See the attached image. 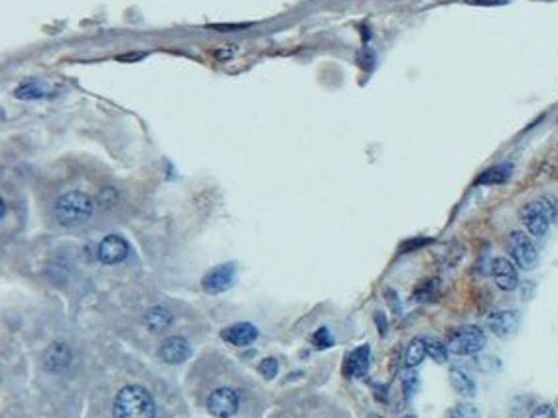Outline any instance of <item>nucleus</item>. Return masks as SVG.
<instances>
[{
    "label": "nucleus",
    "mask_w": 558,
    "mask_h": 418,
    "mask_svg": "<svg viewBox=\"0 0 558 418\" xmlns=\"http://www.w3.org/2000/svg\"><path fill=\"white\" fill-rule=\"evenodd\" d=\"M334 343V340H332V335H329V332H327L326 328H320L318 332L314 333V345L318 347V350H326V347H329Z\"/></svg>",
    "instance_id": "obj_24"
},
{
    "label": "nucleus",
    "mask_w": 558,
    "mask_h": 418,
    "mask_svg": "<svg viewBox=\"0 0 558 418\" xmlns=\"http://www.w3.org/2000/svg\"><path fill=\"white\" fill-rule=\"evenodd\" d=\"M259 371L260 375H262L267 381L274 379L277 373H279V362H277L274 357H267V359H262V362L259 363Z\"/></svg>",
    "instance_id": "obj_21"
},
{
    "label": "nucleus",
    "mask_w": 558,
    "mask_h": 418,
    "mask_svg": "<svg viewBox=\"0 0 558 418\" xmlns=\"http://www.w3.org/2000/svg\"><path fill=\"white\" fill-rule=\"evenodd\" d=\"M450 381H452V387L456 389L458 395L468 397V399H472L473 395H475V383H473L472 377H470L466 371L454 367V369L450 371Z\"/></svg>",
    "instance_id": "obj_17"
},
{
    "label": "nucleus",
    "mask_w": 558,
    "mask_h": 418,
    "mask_svg": "<svg viewBox=\"0 0 558 418\" xmlns=\"http://www.w3.org/2000/svg\"><path fill=\"white\" fill-rule=\"evenodd\" d=\"M468 4H475V6H499L505 4L507 0H466Z\"/></svg>",
    "instance_id": "obj_29"
},
{
    "label": "nucleus",
    "mask_w": 558,
    "mask_h": 418,
    "mask_svg": "<svg viewBox=\"0 0 558 418\" xmlns=\"http://www.w3.org/2000/svg\"><path fill=\"white\" fill-rule=\"evenodd\" d=\"M509 253L511 257L515 258V263L525 270L535 268L539 263V251L529 235L523 231H513L509 235Z\"/></svg>",
    "instance_id": "obj_3"
},
{
    "label": "nucleus",
    "mask_w": 558,
    "mask_h": 418,
    "mask_svg": "<svg viewBox=\"0 0 558 418\" xmlns=\"http://www.w3.org/2000/svg\"><path fill=\"white\" fill-rule=\"evenodd\" d=\"M156 405L152 395L140 385L123 387L113 405V418H154Z\"/></svg>",
    "instance_id": "obj_2"
},
{
    "label": "nucleus",
    "mask_w": 558,
    "mask_h": 418,
    "mask_svg": "<svg viewBox=\"0 0 558 418\" xmlns=\"http://www.w3.org/2000/svg\"><path fill=\"white\" fill-rule=\"evenodd\" d=\"M369 369V345H361L347 355L346 373L349 377H363Z\"/></svg>",
    "instance_id": "obj_15"
},
{
    "label": "nucleus",
    "mask_w": 558,
    "mask_h": 418,
    "mask_svg": "<svg viewBox=\"0 0 558 418\" xmlns=\"http://www.w3.org/2000/svg\"><path fill=\"white\" fill-rule=\"evenodd\" d=\"M239 52V48H235L233 44H229V46H223V48H217L213 49V57L217 59V61H229L235 54Z\"/></svg>",
    "instance_id": "obj_26"
},
{
    "label": "nucleus",
    "mask_w": 558,
    "mask_h": 418,
    "mask_svg": "<svg viewBox=\"0 0 558 418\" xmlns=\"http://www.w3.org/2000/svg\"><path fill=\"white\" fill-rule=\"evenodd\" d=\"M235 278H237V266L233 263H225V265L213 266L212 270L203 276L202 286L207 294H222L235 285Z\"/></svg>",
    "instance_id": "obj_5"
},
{
    "label": "nucleus",
    "mask_w": 558,
    "mask_h": 418,
    "mask_svg": "<svg viewBox=\"0 0 558 418\" xmlns=\"http://www.w3.org/2000/svg\"><path fill=\"white\" fill-rule=\"evenodd\" d=\"M519 312L515 310H499V312H493L487 320V326L493 335L497 338H507L511 333L517 330L519 326Z\"/></svg>",
    "instance_id": "obj_11"
},
{
    "label": "nucleus",
    "mask_w": 558,
    "mask_h": 418,
    "mask_svg": "<svg viewBox=\"0 0 558 418\" xmlns=\"http://www.w3.org/2000/svg\"><path fill=\"white\" fill-rule=\"evenodd\" d=\"M128 243L121 235H107L97 249V257L103 265H119L128 257Z\"/></svg>",
    "instance_id": "obj_8"
},
{
    "label": "nucleus",
    "mask_w": 558,
    "mask_h": 418,
    "mask_svg": "<svg viewBox=\"0 0 558 418\" xmlns=\"http://www.w3.org/2000/svg\"><path fill=\"white\" fill-rule=\"evenodd\" d=\"M0 217H6V201H0Z\"/></svg>",
    "instance_id": "obj_31"
},
{
    "label": "nucleus",
    "mask_w": 558,
    "mask_h": 418,
    "mask_svg": "<svg viewBox=\"0 0 558 418\" xmlns=\"http://www.w3.org/2000/svg\"><path fill=\"white\" fill-rule=\"evenodd\" d=\"M51 95V89L46 87L42 81L38 79H28V81H22L16 91H14V97L20 99V101H40V99H46V97Z\"/></svg>",
    "instance_id": "obj_14"
},
{
    "label": "nucleus",
    "mask_w": 558,
    "mask_h": 418,
    "mask_svg": "<svg viewBox=\"0 0 558 418\" xmlns=\"http://www.w3.org/2000/svg\"><path fill=\"white\" fill-rule=\"evenodd\" d=\"M539 201H540V205H542V209H545V213L549 215L550 223H554L558 217V208H557V203H554V200H552L550 196H542Z\"/></svg>",
    "instance_id": "obj_23"
},
{
    "label": "nucleus",
    "mask_w": 558,
    "mask_h": 418,
    "mask_svg": "<svg viewBox=\"0 0 558 418\" xmlns=\"http://www.w3.org/2000/svg\"><path fill=\"white\" fill-rule=\"evenodd\" d=\"M557 418H558V412H557Z\"/></svg>",
    "instance_id": "obj_34"
},
{
    "label": "nucleus",
    "mask_w": 558,
    "mask_h": 418,
    "mask_svg": "<svg viewBox=\"0 0 558 418\" xmlns=\"http://www.w3.org/2000/svg\"><path fill=\"white\" fill-rule=\"evenodd\" d=\"M424 343H426V353L432 357L434 362L436 363L448 362L450 350H448V345H446V343L440 342L438 338H428V340H424Z\"/></svg>",
    "instance_id": "obj_20"
},
{
    "label": "nucleus",
    "mask_w": 558,
    "mask_h": 418,
    "mask_svg": "<svg viewBox=\"0 0 558 418\" xmlns=\"http://www.w3.org/2000/svg\"><path fill=\"white\" fill-rule=\"evenodd\" d=\"M369 418H381V417H377V414H371V417H369Z\"/></svg>",
    "instance_id": "obj_32"
},
{
    "label": "nucleus",
    "mask_w": 558,
    "mask_h": 418,
    "mask_svg": "<svg viewBox=\"0 0 558 418\" xmlns=\"http://www.w3.org/2000/svg\"><path fill=\"white\" fill-rule=\"evenodd\" d=\"M190 355H192V347L182 335H172L160 345V359L170 365H180L186 359H190Z\"/></svg>",
    "instance_id": "obj_10"
},
{
    "label": "nucleus",
    "mask_w": 558,
    "mask_h": 418,
    "mask_svg": "<svg viewBox=\"0 0 558 418\" xmlns=\"http://www.w3.org/2000/svg\"><path fill=\"white\" fill-rule=\"evenodd\" d=\"M401 379H403L404 395H406V397H411V395L414 393V389H416V385H418V379H416V375H414L413 371H404L403 375H401Z\"/></svg>",
    "instance_id": "obj_25"
},
{
    "label": "nucleus",
    "mask_w": 558,
    "mask_h": 418,
    "mask_svg": "<svg viewBox=\"0 0 558 418\" xmlns=\"http://www.w3.org/2000/svg\"><path fill=\"white\" fill-rule=\"evenodd\" d=\"M511 172L513 166L511 164H497L490 170H485L481 174L480 178L475 180V184H483V186H495V184H505L511 178Z\"/></svg>",
    "instance_id": "obj_16"
},
{
    "label": "nucleus",
    "mask_w": 558,
    "mask_h": 418,
    "mask_svg": "<svg viewBox=\"0 0 558 418\" xmlns=\"http://www.w3.org/2000/svg\"><path fill=\"white\" fill-rule=\"evenodd\" d=\"M404 418H416V417H404Z\"/></svg>",
    "instance_id": "obj_33"
},
{
    "label": "nucleus",
    "mask_w": 558,
    "mask_h": 418,
    "mask_svg": "<svg viewBox=\"0 0 558 418\" xmlns=\"http://www.w3.org/2000/svg\"><path fill=\"white\" fill-rule=\"evenodd\" d=\"M491 276H493L495 285L499 286L501 290H505V292L515 290L519 286L517 268H515V265L511 263L509 258H493V263H491Z\"/></svg>",
    "instance_id": "obj_9"
},
{
    "label": "nucleus",
    "mask_w": 558,
    "mask_h": 418,
    "mask_svg": "<svg viewBox=\"0 0 558 418\" xmlns=\"http://www.w3.org/2000/svg\"><path fill=\"white\" fill-rule=\"evenodd\" d=\"M222 338L225 342L233 343V345H239V347H247L250 343L257 342L259 338V330L249 322L233 323L229 328H225L222 332Z\"/></svg>",
    "instance_id": "obj_12"
},
{
    "label": "nucleus",
    "mask_w": 558,
    "mask_h": 418,
    "mask_svg": "<svg viewBox=\"0 0 558 418\" xmlns=\"http://www.w3.org/2000/svg\"><path fill=\"white\" fill-rule=\"evenodd\" d=\"M450 418H480V412H478V409H475L473 405L463 402V405H458V407L452 410Z\"/></svg>",
    "instance_id": "obj_22"
},
{
    "label": "nucleus",
    "mask_w": 558,
    "mask_h": 418,
    "mask_svg": "<svg viewBox=\"0 0 558 418\" xmlns=\"http://www.w3.org/2000/svg\"><path fill=\"white\" fill-rule=\"evenodd\" d=\"M521 221H523L525 229L529 231L533 237H545L550 227L549 215L545 213V209H542L539 200L525 203L521 208Z\"/></svg>",
    "instance_id": "obj_6"
},
{
    "label": "nucleus",
    "mask_w": 558,
    "mask_h": 418,
    "mask_svg": "<svg viewBox=\"0 0 558 418\" xmlns=\"http://www.w3.org/2000/svg\"><path fill=\"white\" fill-rule=\"evenodd\" d=\"M530 418H557V412L552 407H539L530 414Z\"/></svg>",
    "instance_id": "obj_28"
},
{
    "label": "nucleus",
    "mask_w": 558,
    "mask_h": 418,
    "mask_svg": "<svg viewBox=\"0 0 558 418\" xmlns=\"http://www.w3.org/2000/svg\"><path fill=\"white\" fill-rule=\"evenodd\" d=\"M69 363H71V352L66 343L61 342H54L46 350V355H44V365L46 369H49L51 373H59V371L68 369Z\"/></svg>",
    "instance_id": "obj_13"
},
{
    "label": "nucleus",
    "mask_w": 558,
    "mask_h": 418,
    "mask_svg": "<svg viewBox=\"0 0 558 418\" xmlns=\"http://www.w3.org/2000/svg\"><path fill=\"white\" fill-rule=\"evenodd\" d=\"M426 355H428L426 353V343H424V340L416 338V340L408 343V347L404 352V363H406L408 369H413V367H416V365H420L424 362Z\"/></svg>",
    "instance_id": "obj_19"
},
{
    "label": "nucleus",
    "mask_w": 558,
    "mask_h": 418,
    "mask_svg": "<svg viewBox=\"0 0 558 418\" xmlns=\"http://www.w3.org/2000/svg\"><path fill=\"white\" fill-rule=\"evenodd\" d=\"M436 290H438V280H430L416 290V300H428V296H434Z\"/></svg>",
    "instance_id": "obj_27"
},
{
    "label": "nucleus",
    "mask_w": 558,
    "mask_h": 418,
    "mask_svg": "<svg viewBox=\"0 0 558 418\" xmlns=\"http://www.w3.org/2000/svg\"><path fill=\"white\" fill-rule=\"evenodd\" d=\"M375 318L377 322H379V330H381V333H385V318H383V314H377Z\"/></svg>",
    "instance_id": "obj_30"
},
{
    "label": "nucleus",
    "mask_w": 558,
    "mask_h": 418,
    "mask_svg": "<svg viewBox=\"0 0 558 418\" xmlns=\"http://www.w3.org/2000/svg\"><path fill=\"white\" fill-rule=\"evenodd\" d=\"M483 345H485L483 332L475 326H470V328H462V330H456L452 333L448 350L456 355H473V353L481 352Z\"/></svg>",
    "instance_id": "obj_4"
},
{
    "label": "nucleus",
    "mask_w": 558,
    "mask_h": 418,
    "mask_svg": "<svg viewBox=\"0 0 558 418\" xmlns=\"http://www.w3.org/2000/svg\"><path fill=\"white\" fill-rule=\"evenodd\" d=\"M146 326L152 330V332H164L166 328H170L172 323V314L168 312L162 306H154L146 312Z\"/></svg>",
    "instance_id": "obj_18"
},
{
    "label": "nucleus",
    "mask_w": 558,
    "mask_h": 418,
    "mask_svg": "<svg viewBox=\"0 0 558 418\" xmlns=\"http://www.w3.org/2000/svg\"><path fill=\"white\" fill-rule=\"evenodd\" d=\"M54 215L61 227H79L93 215V201L83 191L69 190L56 200Z\"/></svg>",
    "instance_id": "obj_1"
},
{
    "label": "nucleus",
    "mask_w": 558,
    "mask_h": 418,
    "mask_svg": "<svg viewBox=\"0 0 558 418\" xmlns=\"http://www.w3.org/2000/svg\"><path fill=\"white\" fill-rule=\"evenodd\" d=\"M239 409V397L237 393L229 387L215 389L207 399V410L215 418H229L233 417Z\"/></svg>",
    "instance_id": "obj_7"
}]
</instances>
